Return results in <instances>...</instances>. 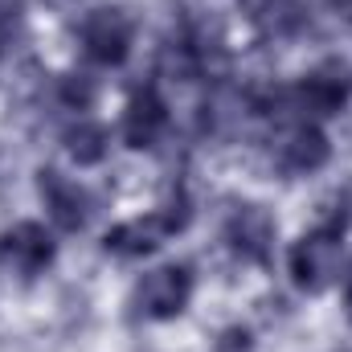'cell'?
I'll return each instance as SVG.
<instances>
[{
	"instance_id": "1",
	"label": "cell",
	"mask_w": 352,
	"mask_h": 352,
	"mask_svg": "<svg viewBox=\"0 0 352 352\" xmlns=\"http://www.w3.org/2000/svg\"><path fill=\"white\" fill-rule=\"evenodd\" d=\"M340 270V226H324L295 242L291 250V274L303 291H324Z\"/></svg>"
},
{
	"instance_id": "2",
	"label": "cell",
	"mask_w": 352,
	"mask_h": 352,
	"mask_svg": "<svg viewBox=\"0 0 352 352\" xmlns=\"http://www.w3.org/2000/svg\"><path fill=\"white\" fill-rule=\"evenodd\" d=\"M188 291H192V278L184 266H160L144 274V283L135 287V307L152 320H168L188 303Z\"/></svg>"
},
{
	"instance_id": "3",
	"label": "cell",
	"mask_w": 352,
	"mask_h": 352,
	"mask_svg": "<svg viewBox=\"0 0 352 352\" xmlns=\"http://www.w3.org/2000/svg\"><path fill=\"white\" fill-rule=\"evenodd\" d=\"M127 41H131V25L119 8H98L82 25V45L94 62H123Z\"/></svg>"
},
{
	"instance_id": "4",
	"label": "cell",
	"mask_w": 352,
	"mask_h": 352,
	"mask_svg": "<svg viewBox=\"0 0 352 352\" xmlns=\"http://www.w3.org/2000/svg\"><path fill=\"white\" fill-rule=\"evenodd\" d=\"M180 221H184V213H180V217H176V213H152V217L127 221V226H119V230L107 238V250H115V254H144V250L160 246L164 234L180 230Z\"/></svg>"
},
{
	"instance_id": "5",
	"label": "cell",
	"mask_w": 352,
	"mask_h": 352,
	"mask_svg": "<svg viewBox=\"0 0 352 352\" xmlns=\"http://www.w3.org/2000/svg\"><path fill=\"white\" fill-rule=\"evenodd\" d=\"M41 197L50 205V217L62 226V230H78L82 217H87V197L78 184L62 180L58 173H41Z\"/></svg>"
},
{
	"instance_id": "6",
	"label": "cell",
	"mask_w": 352,
	"mask_h": 352,
	"mask_svg": "<svg viewBox=\"0 0 352 352\" xmlns=\"http://www.w3.org/2000/svg\"><path fill=\"white\" fill-rule=\"evenodd\" d=\"M230 242L242 258H266L270 242H274V221L266 217L258 205H246L234 221H230Z\"/></svg>"
},
{
	"instance_id": "7",
	"label": "cell",
	"mask_w": 352,
	"mask_h": 352,
	"mask_svg": "<svg viewBox=\"0 0 352 352\" xmlns=\"http://www.w3.org/2000/svg\"><path fill=\"white\" fill-rule=\"evenodd\" d=\"M50 254H54L50 238H45V230L33 226V221L16 226V230L4 238V258L16 266V270H37V266L50 263Z\"/></svg>"
},
{
	"instance_id": "8",
	"label": "cell",
	"mask_w": 352,
	"mask_h": 352,
	"mask_svg": "<svg viewBox=\"0 0 352 352\" xmlns=\"http://www.w3.org/2000/svg\"><path fill=\"white\" fill-rule=\"evenodd\" d=\"M160 127H164V107H160V98H156V94H140V98L131 102V111H127V123H123L127 140H131L135 148H144V144L156 140Z\"/></svg>"
},
{
	"instance_id": "9",
	"label": "cell",
	"mask_w": 352,
	"mask_h": 352,
	"mask_svg": "<svg viewBox=\"0 0 352 352\" xmlns=\"http://www.w3.org/2000/svg\"><path fill=\"white\" fill-rule=\"evenodd\" d=\"M324 156H328V144H324V135H320L316 127H299V131L283 144V164L295 168V173L324 164Z\"/></svg>"
},
{
	"instance_id": "10",
	"label": "cell",
	"mask_w": 352,
	"mask_h": 352,
	"mask_svg": "<svg viewBox=\"0 0 352 352\" xmlns=\"http://www.w3.org/2000/svg\"><path fill=\"white\" fill-rule=\"evenodd\" d=\"M340 98H344V87H336V82H324V78H311V82L303 87V102H307L311 111H320V115L336 111V107H340Z\"/></svg>"
},
{
	"instance_id": "11",
	"label": "cell",
	"mask_w": 352,
	"mask_h": 352,
	"mask_svg": "<svg viewBox=\"0 0 352 352\" xmlns=\"http://www.w3.org/2000/svg\"><path fill=\"white\" fill-rule=\"evenodd\" d=\"M70 140H74L70 152H74L82 164H94V160L102 156V131H98V127H82V131H74Z\"/></svg>"
},
{
	"instance_id": "12",
	"label": "cell",
	"mask_w": 352,
	"mask_h": 352,
	"mask_svg": "<svg viewBox=\"0 0 352 352\" xmlns=\"http://www.w3.org/2000/svg\"><path fill=\"white\" fill-rule=\"evenodd\" d=\"M217 352H250V336L242 328H230L221 340H217Z\"/></svg>"
},
{
	"instance_id": "13",
	"label": "cell",
	"mask_w": 352,
	"mask_h": 352,
	"mask_svg": "<svg viewBox=\"0 0 352 352\" xmlns=\"http://www.w3.org/2000/svg\"><path fill=\"white\" fill-rule=\"evenodd\" d=\"M344 311H349V320H352V278H349V287H344Z\"/></svg>"
}]
</instances>
